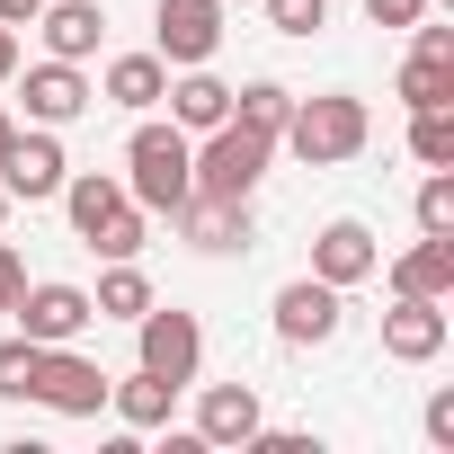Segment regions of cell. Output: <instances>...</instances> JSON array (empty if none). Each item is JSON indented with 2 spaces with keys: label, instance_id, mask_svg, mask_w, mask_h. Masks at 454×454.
Wrapping results in <instances>:
<instances>
[{
  "label": "cell",
  "instance_id": "obj_1",
  "mask_svg": "<svg viewBox=\"0 0 454 454\" xmlns=\"http://www.w3.org/2000/svg\"><path fill=\"white\" fill-rule=\"evenodd\" d=\"M277 143H286L294 160H312V169H339V160H356V152L374 143V116H365L356 90H321V98H294V116H286Z\"/></svg>",
  "mask_w": 454,
  "mask_h": 454
},
{
  "label": "cell",
  "instance_id": "obj_2",
  "mask_svg": "<svg viewBox=\"0 0 454 454\" xmlns=\"http://www.w3.org/2000/svg\"><path fill=\"white\" fill-rule=\"evenodd\" d=\"M125 196H134L143 214H178V205L196 196V134H178V125H134V143H125Z\"/></svg>",
  "mask_w": 454,
  "mask_h": 454
},
{
  "label": "cell",
  "instance_id": "obj_3",
  "mask_svg": "<svg viewBox=\"0 0 454 454\" xmlns=\"http://www.w3.org/2000/svg\"><path fill=\"white\" fill-rule=\"evenodd\" d=\"M268 160H277V134H259V125H241V116H223V125L196 143V196H259Z\"/></svg>",
  "mask_w": 454,
  "mask_h": 454
},
{
  "label": "cell",
  "instance_id": "obj_4",
  "mask_svg": "<svg viewBox=\"0 0 454 454\" xmlns=\"http://www.w3.org/2000/svg\"><path fill=\"white\" fill-rule=\"evenodd\" d=\"M107 365L98 356H81L72 339L63 348H36V374H27V401H45V410H63V419H98L107 410Z\"/></svg>",
  "mask_w": 454,
  "mask_h": 454
},
{
  "label": "cell",
  "instance_id": "obj_5",
  "mask_svg": "<svg viewBox=\"0 0 454 454\" xmlns=\"http://www.w3.org/2000/svg\"><path fill=\"white\" fill-rule=\"evenodd\" d=\"M134 339H143V374H160V383H196V365H205V330H196V312L152 303V312L134 321Z\"/></svg>",
  "mask_w": 454,
  "mask_h": 454
},
{
  "label": "cell",
  "instance_id": "obj_6",
  "mask_svg": "<svg viewBox=\"0 0 454 454\" xmlns=\"http://www.w3.org/2000/svg\"><path fill=\"white\" fill-rule=\"evenodd\" d=\"M63 178H72V160H63L54 125L10 134V152H0V187H10V205H45V196H63Z\"/></svg>",
  "mask_w": 454,
  "mask_h": 454
},
{
  "label": "cell",
  "instance_id": "obj_7",
  "mask_svg": "<svg viewBox=\"0 0 454 454\" xmlns=\"http://www.w3.org/2000/svg\"><path fill=\"white\" fill-rule=\"evenodd\" d=\"M152 27H160V45H152V54H160L169 72L214 63V45H223V0H160Z\"/></svg>",
  "mask_w": 454,
  "mask_h": 454
},
{
  "label": "cell",
  "instance_id": "obj_8",
  "mask_svg": "<svg viewBox=\"0 0 454 454\" xmlns=\"http://www.w3.org/2000/svg\"><path fill=\"white\" fill-rule=\"evenodd\" d=\"M169 223H178V232H187L205 259H232V250H250V241H259V214H250V196H187Z\"/></svg>",
  "mask_w": 454,
  "mask_h": 454
},
{
  "label": "cell",
  "instance_id": "obj_9",
  "mask_svg": "<svg viewBox=\"0 0 454 454\" xmlns=\"http://www.w3.org/2000/svg\"><path fill=\"white\" fill-rule=\"evenodd\" d=\"M445 339H454L445 303H427V294H392V312H383V356H392V365H436Z\"/></svg>",
  "mask_w": 454,
  "mask_h": 454
},
{
  "label": "cell",
  "instance_id": "obj_10",
  "mask_svg": "<svg viewBox=\"0 0 454 454\" xmlns=\"http://www.w3.org/2000/svg\"><path fill=\"white\" fill-rule=\"evenodd\" d=\"M374 268H383V241L365 232L356 214H339V223H321V232H312V277H321V286L348 294V286H365Z\"/></svg>",
  "mask_w": 454,
  "mask_h": 454
},
{
  "label": "cell",
  "instance_id": "obj_11",
  "mask_svg": "<svg viewBox=\"0 0 454 454\" xmlns=\"http://www.w3.org/2000/svg\"><path fill=\"white\" fill-rule=\"evenodd\" d=\"M401 107H454V27H410V63H401Z\"/></svg>",
  "mask_w": 454,
  "mask_h": 454
},
{
  "label": "cell",
  "instance_id": "obj_12",
  "mask_svg": "<svg viewBox=\"0 0 454 454\" xmlns=\"http://www.w3.org/2000/svg\"><path fill=\"white\" fill-rule=\"evenodd\" d=\"M19 339H36V348H63V339H81L98 312H90V294L81 286H19Z\"/></svg>",
  "mask_w": 454,
  "mask_h": 454
},
{
  "label": "cell",
  "instance_id": "obj_13",
  "mask_svg": "<svg viewBox=\"0 0 454 454\" xmlns=\"http://www.w3.org/2000/svg\"><path fill=\"white\" fill-rule=\"evenodd\" d=\"M339 321H348V294L321 286V277H294L277 294V339L286 348H321V339H339Z\"/></svg>",
  "mask_w": 454,
  "mask_h": 454
},
{
  "label": "cell",
  "instance_id": "obj_14",
  "mask_svg": "<svg viewBox=\"0 0 454 454\" xmlns=\"http://www.w3.org/2000/svg\"><path fill=\"white\" fill-rule=\"evenodd\" d=\"M19 98H27V125H54V134H63L72 116H90V107H98V90L81 81V63H54V54L27 72V90H19Z\"/></svg>",
  "mask_w": 454,
  "mask_h": 454
},
{
  "label": "cell",
  "instance_id": "obj_15",
  "mask_svg": "<svg viewBox=\"0 0 454 454\" xmlns=\"http://www.w3.org/2000/svg\"><path fill=\"white\" fill-rule=\"evenodd\" d=\"M259 427H268V410H259L250 383H205V401H196V436L205 445H250Z\"/></svg>",
  "mask_w": 454,
  "mask_h": 454
},
{
  "label": "cell",
  "instance_id": "obj_16",
  "mask_svg": "<svg viewBox=\"0 0 454 454\" xmlns=\"http://www.w3.org/2000/svg\"><path fill=\"white\" fill-rule=\"evenodd\" d=\"M36 27H45V54L54 63H90L98 36H107V10H98V0H45Z\"/></svg>",
  "mask_w": 454,
  "mask_h": 454
},
{
  "label": "cell",
  "instance_id": "obj_17",
  "mask_svg": "<svg viewBox=\"0 0 454 454\" xmlns=\"http://www.w3.org/2000/svg\"><path fill=\"white\" fill-rule=\"evenodd\" d=\"M160 98H169V125H178V134H214L223 116H232V90H223L205 63H187V72H178Z\"/></svg>",
  "mask_w": 454,
  "mask_h": 454
},
{
  "label": "cell",
  "instance_id": "obj_18",
  "mask_svg": "<svg viewBox=\"0 0 454 454\" xmlns=\"http://www.w3.org/2000/svg\"><path fill=\"white\" fill-rule=\"evenodd\" d=\"M160 90H169V63H160V54H116L107 81H98V98H107V107H134V116L160 107Z\"/></svg>",
  "mask_w": 454,
  "mask_h": 454
},
{
  "label": "cell",
  "instance_id": "obj_19",
  "mask_svg": "<svg viewBox=\"0 0 454 454\" xmlns=\"http://www.w3.org/2000/svg\"><path fill=\"white\" fill-rule=\"evenodd\" d=\"M392 294H427V303H445L454 294V241H419V250H401V268H392Z\"/></svg>",
  "mask_w": 454,
  "mask_h": 454
},
{
  "label": "cell",
  "instance_id": "obj_20",
  "mask_svg": "<svg viewBox=\"0 0 454 454\" xmlns=\"http://www.w3.org/2000/svg\"><path fill=\"white\" fill-rule=\"evenodd\" d=\"M169 401H178V383H160V374H125V383H107V410L125 419V427H169Z\"/></svg>",
  "mask_w": 454,
  "mask_h": 454
},
{
  "label": "cell",
  "instance_id": "obj_21",
  "mask_svg": "<svg viewBox=\"0 0 454 454\" xmlns=\"http://www.w3.org/2000/svg\"><path fill=\"white\" fill-rule=\"evenodd\" d=\"M125 205H134L125 178H98V169H90V178H63V214H72V232H81V241L98 232L107 214H125Z\"/></svg>",
  "mask_w": 454,
  "mask_h": 454
},
{
  "label": "cell",
  "instance_id": "obj_22",
  "mask_svg": "<svg viewBox=\"0 0 454 454\" xmlns=\"http://www.w3.org/2000/svg\"><path fill=\"white\" fill-rule=\"evenodd\" d=\"M90 312H98V321H143V312H152V277H143L134 259H107V277H98Z\"/></svg>",
  "mask_w": 454,
  "mask_h": 454
},
{
  "label": "cell",
  "instance_id": "obj_23",
  "mask_svg": "<svg viewBox=\"0 0 454 454\" xmlns=\"http://www.w3.org/2000/svg\"><path fill=\"white\" fill-rule=\"evenodd\" d=\"M232 116H241V125H259V134H286L294 90H286V81H250V90H232Z\"/></svg>",
  "mask_w": 454,
  "mask_h": 454
},
{
  "label": "cell",
  "instance_id": "obj_24",
  "mask_svg": "<svg viewBox=\"0 0 454 454\" xmlns=\"http://www.w3.org/2000/svg\"><path fill=\"white\" fill-rule=\"evenodd\" d=\"M410 160L454 169V107H410Z\"/></svg>",
  "mask_w": 454,
  "mask_h": 454
},
{
  "label": "cell",
  "instance_id": "obj_25",
  "mask_svg": "<svg viewBox=\"0 0 454 454\" xmlns=\"http://www.w3.org/2000/svg\"><path fill=\"white\" fill-rule=\"evenodd\" d=\"M419 232L454 241V169H427V187H419Z\"/></svg>",
  "mask_w": 454,
  "mask_h": 454
},
{
  "label": "cell",
  "instance_id": "obj_26",
  "mask_svg": "<svg viewBox=\"0 0 454 454\" xmlns=\"http://www.w3.org/2000/svg\"><path fill=\"white\" fill-rule=\"evenodd\" d=\"M268 27L277 36H321L330 27V0H268Z\"/></svg>",
  "mask_w": 454,
  "mask_h": 454
},
{
  "label": "cell",
  "instance_id": "obj_27",
  "mask_svg": "<svg viewBox=\"0 0 454 454\" xmlns=\"http://www.w3.org/2000/svg\"><path fill=\"white\" fill-rule=\"evenodd\" d=\"M27 374H36V339H0V401H27Z\"/></svg>",
  "mask_w": 454,
  "mask_h": 454
},
{
  "label": "cell",
  "instance_id": "obj_28",
  "mask_svg": "<svg viewBox=\"0 0 454 454\" xmlns=\"http://www.w3.org/2000/svg\"><path fill=\"white\" fill-rule=\"evenodd\" d=\"M365 19H374V27H419L427 0H365Z\"/></svg>",
  "mask_w": 454,
  "mask_h": 454
},
{
  "label": "cell",
  "instance_id": "obj_29",
  "mask_svg": "<svg viewBox=\"0 0 454 454\" xmlns=\"http://www.w3.org/2000/svg\"><path fill=\"white\" fill-rule=\"evenodd\" d=\"M427 445H454V392H427Z\"/></svg>",
  "mask_w": 454,
  "mask_h": 454
},
{
  "label": "cell",
  "instance_id": "obj_30",
  "mask_svg": "<svg viewBox=\"0 0 454 454\" xmlns=\"http://www.w3.org/2000/svg\"><path fill=\"white\" fill-rule=\"evenodd\" d=\"M36 10L45 0H0V27H36Z\"/></svg>",
  "mask_w": 454,
  "mask_h": 454
},
{
  "label": "cell",
  "instance_id": "obj_31",
  "mask_svg": "<svg viewBox=\"0 0 454 454\" xmlns=\"http://www.w3.org/2000/svg\"><path fill=\"white\" fill-rule=\"evenodd\" d=\"M19 72V27H0V81Z\"/></svg>",
  "mask_w": 454,
  "mask_h": 454
},
{
  "label": "cell",
  "instance_id": "obj_32",
  "mask_svg": "<svg viewBox=\"0 0 454 454\" xmlns=\"http://www.w3.org/2000/svg\"><path fill=\"white\" fill-rule=\"evenodd\" d=\"M10 134H19V125H10V116H0V152H10Z\"/></svg>",
  "mask_w": 454,
  "mask_h": 454
},
{
  "label": "cell",
  "instance_id": "obj_33",
  "mask_svg": "<svg viewBox=\"0 0 454 454\" xmlns=\"http://www.w3.org/2000/svg\"><path fill=\"white\" fill-rule=\"evenodd\" d=\"M0 223H10V187H0Z\"/></svg>",
  "mask_w": 454,
  "mask_h": 454
}]
</instances>
